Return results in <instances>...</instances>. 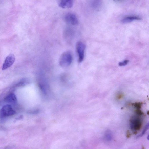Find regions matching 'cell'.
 <instances>
[{"label":"cell","instance_id":"6da1fadb","mask_svg":"<svg viewBox=\"0 0 149 149\" xmlns=\"http://www.w3.org/2000/svg\"><path fill=\"white\" fill-rule=\"evenodd\" d=\"M73 60V57L71 53L68 51L63 52L59 58V64L61 67L65 68L71 65Z\"/></svg>","mask_w":149,"mask_h":149},{"label":"cell","instance_id":"7a4b0ae2","mask_svg":"<svg viewBox=\"0 0 149 149\" xmlns=\"http://www.w3.org/2000/svg\"><path fill=\"white\" fill-rule=\"evenodd\" d=\"M130 129L135 131L139 130L142 128V121L139 116H132L130 120Z\"/></svg>","mask_w":149,"mask_h":149},{"label":"cell","instance_id":"3957f363","mask_svg":"<svg viewBox=\"0 0 149 149\" xmlns=\"http://www.w3.org/2000/svg\"><path fill=\"white\" fill-rule=\"evenodd\" d=\"M86 46L84 44L81 42H77L76 46V51L78 57V61L81 63L84 60L85 56V51Z\"/></svg>","mask_w":149,"mask_h":149},{"label":"cell","instance_id":"277c9868","mask_svg":"<svg viewBox=\"0 0 149 149\" xmlns=\"http://www.w3.org/2000/svg\"><path fill=\"white\" fill-rule=\"evenodd\" d=\"M15 111L13 109L12 106L6 105L3 106L0 111V115L2 117H6L14 115Z\"/></svg>","mask_w":149,"mask_h":149},{"label":"cell","instance_id":"5b68a950","mask_svg":"<svg viewBox=\"0 0 149 149\" xmlns=\"http://www.w3.org/2000/svg\"><path fill=\"white\" fill-rule=\"evenodd\" d=\"M65 22L69 24L76 26L79 23V20L76 15L72 13H68L64 17Z\"/></svg>","mask_w":149,"mask_h":149},{"label":"cell","instance_id":"8992f818","mask_svg":"<svg viewBox=\"0 0 149 149\" xmlns=\"http://www.w3.org/2000/svg\"><path fill=\"white\" fill-rule=\"evenodd\" d=\"M15 60V56L13 54H10L7 56L2 65V70H7L14 63Z\"/></svg>","mask_w":149,"mask_h":149},{"label":"cell","instance_id":"52a82bcc","mask_svg":"<svg viewBox=\"0 0 149 149\" xmlns=\"http://www.w3.org/2000/svg\"><path fill=\"white\" fill-rule=\"evenodd\" d=\"M73 1L71 0H62L58 2L59 6L63 9L71 8L73 6Z\"/></svg>","mask_w":149,"mask_h":149},{"label":"cell","instance_id":"ba28073f","mask_svg":"<svg viewBox=\"0 0 149 149\" xmlns=\"http://www.w3.org/2000/svg\"><path fill=\"white\" fill-rule=\"evenodd\" d=\"M5 102L9 103L15 104L17 102L16 96L14 93L8 95L4 98Z\"/></svg>","mask_w":149,"mask_h":149},{"label":"cell","instance_id":"9c48e42d","mask_svg":"<svg viewBox=\"0 0 149 149\" xmlns=\"http://www.w3.org/2000/svg\"><path fill=\"white\" fill-rule=\"evenodd\" d=\"M91 5L93 9L97 10L99 9L102 6V2L101 1L98 0L93 1L91 2Z\"/></svg>","mask_w":149,"mask_h":149},{"label":"cell","instance_id":"30bf717a","mask_svg":"<svg viewBox=\"0 0 149 149\" xmlns=\"http://www.w3.org/2000/svg\"><path fill=\"white\" fill-rule=\"evenodd\" d=\"M113 137L112 132L111 130L109 129L106 130L104 136V140L106 141L110 142L112 140Z\"/></svg>","mask_w":149,"mask_h":149},{"label":"cell","instance_id":"8fae6325","mask_svg":"<svg viewBox=\"0 0 149 149\" xmlns=\"http://www.w3.org/2000/svg\"><path fill=\"white\" fill-rule=\"evenodd\" d=\"M140 18L136 16H129L124 18L122 20V22L124 23H127L134 20H140Z\"/></svg>","mask_w":149,"mask_h":149},{"label":"cell","instance_id":"7c38bea8","mask_svg":"<svg viewBox=\"0 0 149 149\" xmlns=\"http://www.w3.org/2000/svg\"><path fill=\"white\" fill-rule=\"evenodd\" d=\"M149 129V122L146 124L145 126L144 129H143L142 132L141 134L138 135L137 136V138H139L143 136V135L145 134V132L147 131V130Z\"/></svg>","mask_w":149,"mask_h":149},{"label":"cell","instance_id":"4fadbf2b","mask_svg":"<svg viewBox=\"0 0 149 149\" xmlns=\"http://www.w3.org/2000/svg\"><path fill=\"white\" fill-rule=\"evenodd\" d=\"M143 104L142 102H136L132 104V105L137 109H140L141 108Z\"/></svg>","mask_w":149,"mask_h":149},{"label":"cell","instance_id":"5bb4252c","mask_svg":"<svg viewBox=\"0 0 149 149\" xmlns=\"http://www.w3.org/2000/svg\"><path fill=\"white\" fill-rule=\"evenodd\" d=\"M123 97V94L121 92H119L116 94L115 96V98L117 100H119L122 99Z\"/></svg>","mask_w":149,"mask_h":149},{"label":"cell","instance_id":"9a60e30c","mask_svg":"<svg viewBox=\"0 0 149 149\" xmlns=\"http://www.w3.org/2000/svg\"><path fill=\"white\" fill-rule=\"evenodd\" d=\"M129 62V60H124L121 62H119V65L120 66H124L127 65Z\"/></svg>","mask_w":149,"mask_h":149},{"label":"cell","instance_id":"2e32d148","mask_svg":"<svg viewBox=\"0 0 149 149\" xmlns=\"http://www.w3.org/2000/svg\"><path fill=\"white\" fill-rule=\"evenodd\" d=\"M135 112L136 114L137 115L141 116L143 115L144 114V113L143 112L140 110V109H137L135 111Z\"/></svg>","mask_w":149,"mask_h":149},{"label":"cell","instance_id":"e0dca14e","mask_svg":"<svg viewBox=\"0 0 149 149\" xmlns=\"http://www.w3.org/2000/svg\"><path fill=\"white\" fill-rule=\"evenodd\" d=\"M130 135H131V134H130V132L129 131H127V138H130Z\"/></svg>","mask_w":149,"mask_h":149},{"label":"cell","instance_id":"ac0fdd59","mask_svg":"<svg viewBox=\"0 0 149 149\" xmlns=\"http://www.w3.org/2000/svg\"><path fill=\"white\" fill-rule=\"evenodd\" d=\"M147 139L149 140V135L147 137Z\"/></svg>","mask_w":149,"mask_h":149},{"label":"cell","instance_id":"d6986e66","mask_svg":"<svg viewBox=\"0 0 149 149\" xmlns=\"http://www.w3.org/2000/svg\"><path fill=\"white\" fill-rule=\"evenodd\" d=\"M147 114L148 115H149V111H147Z\"/></svg>","mask_w":149,"mask_h":149}]
</instances>
